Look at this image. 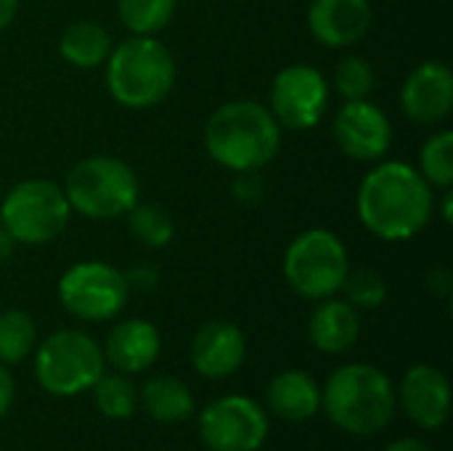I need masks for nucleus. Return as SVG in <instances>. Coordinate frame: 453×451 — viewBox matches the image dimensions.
Returning a JSON list of instances; mask_svg holds the SVG:
<instances>
[{
  "label": "nucleus",
  "instance_id": "nucleus-1",
  "mask_svg": "<svg viewBox=\"0 0 453 451\" xmlns=\"http://www.w3.org/2000/svg\"><path fill=\"white\" fill-rule=\"evenodd\" d=\"M356 213L364 229L377 239L409 242L425 231L435 213L433 186L409 162H380L358 186Z\"/></svg>",
  "mask_w": 453,
  "mask_h": 451
},
{
  "label": "nucleus",
  "instance_id": "nucleus-2",
  "mask_svg": "<svg viewBox=\"0 0 453 451\" xmlns=\"http://www.w3.org/2000/svg\"><path fill=\"white\" fill-rule=\"evenodd\" d=\"M281 125L271 109L252 98L218 106L204 125L207 154L231 173L263 170L281 149Z\"/></svg>",
  "mask_w": 453,
  "mask_h": 451
},
{
  "label": "nucleus",
  "instance_id": "nucleus-3",
  "mask_svg": "<svg viewBox=\"0 0 453 451\" xmlns=\"http://www.w3.org/2000/svg\"><path fill=\"white\" fill-rule=\"evenodd\" d=\"M321 409L350 436L382 433L398 409L395 385L372 364H345L334 369L321 391Z\"/></svg>",
  "mask_w": 453,
  "mask_h": 451
},
{
  "label": "nucleus",
  "instance_id": "nucleus-4",
  "mask_svg": "<svg viewBox=\"0 0 453 451\" xmlns=\"http://www.w3.org/2000/svg\"><path fill=\"white\" fill-rule=\"evenodd\" d=\"M109 96L127 109H151L175 88L178 66L165 43L154 35H130L106 58Z\"/></svg>",
  "mask_w": 453,
  "mask_h": 451
},
{
  "label": "nucleus",
  "instance_id": "nucleus-5",
  "mask_svg": "<svg viewBox=\"0 0 453 451\" xmlns=\"http://www.w3.org/2000/svg\"><path fill=\"white\" fill-rule=\"evenodd\" d=\"M64 194L72 213L90 221L125 218L141 194L135 170L109 154H93L80 159L64 181Z\"/></svg>",
  "mask_w": 453,
  "mask_h": 451
},
{
  "label": "nucleus",
  "instance_id": "nucleus-6",
  "mask_svg": "<svg viewBox=\"0 0 453 451\" xmlns=\"http://www.w3.org/2000/svg\"><path fill=\"white\" fill-rule=\"evenodd\" d=\"M104 372V348L82 330H58L35 351V377L45 393L58 399L90 391Z\"/></svg>",
  "mask_w": 453,
  "mask_h": 451
},
{
  "label": "nucleus",
  "instance_id": "nucleus-7",
  "mask_svg": "<svg viewBox=\"0 0 453 451\" xmlns=\"http://www.w3.org/2000/svg\"><path fill=\"white\" fill-rule=\"evenodd\" d=\"M72 218V207L58 183L48 178H27L16 183L0 205V226L16 245L40 247L58 239Z\"/></svg>",
  "mask_w": 453,
  "mask_h": 451
},
{
  "label": "nucleus",
  "instance_id": "nucleus-8",
  "mask_svg": "<svg viewBox=\"0 0 453 451\" xmlns=\"http://www.w3.org/2000/svg\"><path fill=\"white\" fill-rule=\"evenodd\" d=\"M348 271V247L329 229H308L297 234L284 253V279L305 300L337 295Z\"/></svg>",
  "mask_w": 453,
  "mask_h": 451
},
{
  "label": "nucleus",
  "instance_id": "nucleus-9",
  "mask_svg": "<svg viewBox=\"0 0 453 451\" xmlns=\"http://www.w3.org/2000/svg\"><path fill=\"white\" fill-rule=\"evenodd\" d=\"M130 298L125 271L104 260H82L58 279V300L66 314L82 322L114 319Z\"/></svg>",
  "mask_w": 453,
  "mask_h": 451
},
{
  "label": "nucleus",
  "instance_id": "nucleus-10",
  "mask_svg": "<svg viewBox=\"0 0 453 451\" xmlns=\"http://www.w3.org/2000/svg\"><path fill=\"white\" fill-rule=\"evenodd\" d=\"M329 106V80L313 64L284 66L271 85L268 109L287 130H311Z\"/></svg>",
  "mask_w": 453,
  "mask_h": 451
},
{
  "label": "nucleus",
  "instance_id": "nucleus-11",
  "mask_svg": "<svg viewBox=\"0 0 453 451\" xmlns=\"http://www.w3.org/2000/svg\"><path fill=\"white\" fill-rule=\"evenodd\" d=\"M199 439L210 451H257L268 439V415L250 396H223L199 415Z\"/></svg>",
  "mask_w": 453,
  "mask_h": 451
},
{
  "label": "nucleus",
  "instance_id": "nucleus-12",
  "mask_svg": "<svg viewBox=\"0 0 453 451\" xmlns=\"http://www.w3.org/2000/svg\"><path fill=\"white\" fill-rule=\"evenodd\" d=\"M332 136L340 152L356 162H380L393 144V125L385 109L364 101H345L332 120Z\"/></svg>",
  "mask_w": 453,
  "mask_h": 451
},
{
  "label": "nucleus",
  "instance_id": "nucleus-13",
  "mask_svg": "<svg viewBox=\"0 0 453 451\" xmlns=\"http://www.w3.org/2000/svg\"><path fill=\"white\" fill-rule=\"evenodd\" d=\"M401 109L417 125H438L453 109V72L446 61H422L401 88Z\"/></svg>",
  "mask_w": 453,
  "mask_h": 451
},
{
  "label": "nucleus",
  "instance_id": "nucleus-14",
  "mask_svg": "<svg viewBox=\"0 0 453 451\" xmlns=\"http://www.w3.org/2000/svg\"><path fill=\"white\" fill-rule=\"evenodd\" d=\"M395 399L409 420L422 431H438L449 423L451 383L446 372L433 364H414L406 369Z\"/></svg>",
  "mask_w": 453,
  "mask_h": 451
},
{
  "label": "nucleus",
  "instance_id": "nucleus-15",
  "mask_svg": "<svg viewBox=\"0 0 453 451\" xmlns=\"http://www.w3.org/2000/svg\"><path fill=\"white\" fill-rule=\"evenodd\" d=\"M247 338L231 322H207L191 340V364L207 380H223L242 369Z\"/></svg>",
  "mask_w": 453,
  "mask_h": 451
},
{
  "label": "nucleus",
  "instance_id": "nucleus-16",
  "mask_svg": "<svg viewBox=\"0 0 453 451\" xmlns=\"http://www.w3.org/2000/svg\"><path fill=\"white\" fill-rule=\"evenodd\" d=\"M372 27L369 0H313L308 8V29L326 48H348Z\"/></svg>",
  "mask_w": 453,
  "mask_h": 451
},
{
  "label": "nucleus",
  "instance_id": "nucleus-17",
  "mask_svg": "<svg viewBox=\"0 0 453 451\" xmlns=\"http://www.w3.org/2000/svg\"><path fill=\"white\" fill-rule=\"evenodd\" d=\"M101 348L106 364L114 367V372L141 375L154 367L162 351V338L157 327L146 319H122L109 330Z\"/></svg>",
  "mask_w": 453,
  "mask_h": 451
},
{
  "label": "nucleus",
  "instance_id": "nucleus-18",
  "mask_svg": "<svg viewBox=\"0 0 453 451\" xmlns=\"http://www.w3.org/2000/svg\"><path fill=\"white\" fill-rule=\"evenodd\" d=\"M361 335V316L358 311L342 298H324L311 314L308 322V338L316 351L329 356L348 354Z\"/></svg>",
  "mask_w": 453,
  "mask_h": 451
},
{
  "label": "nucleus",
  "instance_id": "nucleus-19",
  "mask_svg": "<svg viewBox=\"0 0 453 451\" xmlns=\"http://www.w3.org/2000/svg\"><path fill=\"white\" fill-rule=\"evenodd\" d=\"M268 409L284 423H308L321 409V388L303 369L279 372L265 391Z\"/></svg>",
  "mask_w": 453,
  "mask_h": 451
},
{
  "label": "nucleus",
  "instance_id": "nucleus-20",
  "mask_svg": "<svg viewBox=\"0 0 453 451\" xmlns=\"http://www.w3.org/2000/svg\"><path fill=\"white\" fill-rule=\"evenodd\" d=\"M138 404L151 420L162 425L186 423L194 415V396L188 385L170 375H157L146 380V385L138 391Z\"/></svg>",
  "mask_w": 453,
  "mask_h": 451
},
{
  "label": "nucleus",
  "instance_id": "nucleus-21",
  "mask_svg": "<svg viewBox=\"0 0 453 451\" xmlns=\"http://www.w3.org/2000/svg\"><path fill=\"white\" fill-rule=\"evenodd\" d=\"M114 43L111 35L104 24L82 19L74 21L64 29L61 40H58V53L66 64L77 66V69H96L104 66L109 53H111Z\"/></svg>",
  "mask_w": 453,
  "mask_h": 451
},
{
  "label": "nucleus",
  "instance_id": "nucleus-22",
  "mask_svg": "<svg viewBox=\"0 0 453 451\" xmlns=\"http://www.w3.org/2000/svg\"><path fill=\"white\" fill-rule=\"evenodd\" d=\"M37 343L35 319L21 308L0 311V364H21Z\"/></svg>",
  "mask_w": 453,
  "mask_h": 451
},
{
  "label": "nucleus",
  "instance_id": "nucleus-23",
  "mask_svg": "<svg viewBox=\"0 0 453 451\" xmlns=\"http://www.w3.org/2000/svg\"><path fill=\"white\" fill-rule=\"evenodd\" d=\"M90 391L98 412L109 420H130L138 409V391L122 372H104Z\"/></svg>",
  "mask_w": 453,
  "mask_h": 451
},
{
  "label": "nucleus",
  "instance_id": "nucleus-24",
  "mask_svg": "<svg viewBox=\"0 0 453 451\" xmlns=\"http://www.w3.org/2000/svg\"><path fill=\"white\" fill-rule=\"evenodd\" d=\"M178 11V0H117L119 21L133 35L162 32Z\"/></svg>",
  "mask_w": 453,
  "mask_h": 451
},
{
  "label": "nucleus",
  "instance_id": "nucleus-25",
  "mask_svg": "<svg viewBox=\"0 0 453 451\" xmlns=\"http://www.w3.org/2000/svg\"><path fill=\"white\" fill-rule=\"evenodd\" d=\"M125 218H127L130 234L143 247L159 250V247H167L175 237V221L159 205H135Z\"/></svg>",
  "mask_w": 453,
  "mask_h": 451
},
{
  "label": "nucleus",
  "instance_id": "nucleus-26",
  "mask_svg": "<svg viewBox=\"0 0 453 451\" xmlns=\"http://www.w3.org/2000/svg\"><path fill=\"white\" fill-rule=\"evenodd\" d=\"M422 178L433 189H451L453 183V133L438 130L433 133L419 149V167Z\"/></svg>",
  "mask_w": 453,
  "mask_h": 451
},
{
  "label": "nucleus",
  "instance_id": "nucleus-27",
  "mask_svg": "<svg viewBox=\"0 0 453 451\" xmlns=\"http://www.w3.org/2000/svg\"><path fill=\"white\" fill-rule=\"evenodd\" d=\"M332 85L345 101L369 98L374 85H377V74H374L372 61H366L364 56H345L334 69Z\"/></svg>",
  "mask_w": 453,
  "mask_h": 451
},
{
  "label": "nucleus",
  "instance_id": "nucleus-28",
  "mask_svg": "<svg viewBox=\"0 0 453 451\" xmlns=\"http://www.w3.org/2000/svg\"><path fill=\"white\" fill-rule=\"evenodd\" d=\"M340 292H345V300L356 311H374L388 300V282L374 268H356L348 271Z\"/></svg>",
  "mask_w": 453,
  "mask_h": 451
},
{
  "label": "nucleus",
  "instance_id": "nucleus-29",
  "mask_svg": "<svg viewBox=\"0 0 453 451\" xmlns=\"http://www.w3.org/2000/svg\"><path fill=\"white\" fill-rule=\"evenodd\" d=\"M231 194L242 205H257V202L265 199V181H263V175L257 170L236 173V178L231 183Z\"/></svg>",
  "mask_w": 453,
  "mask_h": 451
},
{
  "label": "nucleus",
  "instance_id": "nucleus-30",
  "mask_svg": "<svg viewBox=\"0 0 453 451\" xmlns=\"http://www.w3.org/2000/svg\"><path fill=\"white\" fill-rule=\"evenodd\" d=\"M125 279H127V287H130V290L151 292V290H157V284H159V271H157L154 266H135V268L125 271Z\"/></svg>",
  "mask_w": 453,
  "mask_h": 451
},
{
  "label": "nucleus",
  "instance_id": "nucleus-31",
  "mask_svg": "<svg viewBox=\"0 0 453 451\" xmlns=\"http://www.w3.org/2000/svg\"><path fill=\"white\" fill-rule=\"evenodd\" d=\"M425 284H427V290H430L435 298H449L453 290V274L446 266H438V268L427 271Z\"/></svg>",
  "mask_w": 453,
  "mask_h": 451
},
{
  "label": "nucleus",
  "instance_id": "nucleus-32",
  "mask_svg": "<svg viewBox=\"0 0 453 451\" xmlns=\"http://www.w3.org/2000/svg\"><path fill=\"white\" fill-rule=\"evenodd\" d=\"M13 396H16V385H13V377L8 372L5 364H0V420L8 415L11 404H13Z\"/></svg>",
  "mask_w": 453,
  "mask_h": 451
},
{
  "label": "nucleus",
  "instance_id": "nucleus-33",
  "mask_svg": "<svg viewBox=\"0 0 453 451\" xmlns=\"http://www.w3.org/2000/svg\"><path fill=\"white\" fill-rule=\"evenodd\" d=\"M385 451H433V447H427V444L419 441V439H398V441L388 444Z\"/></svg>",
  "mask_w": 453,
  "mask_h": 451
},
{
  "label": "nucleus",
  "instance_id": "nucleus-34",
  "mask_svg": "<svg viewBox=\"0 0 453 451\" xmlns=\"http://www.w3.org/2000/svg\"><path fill=\"white\" fill-rule=\"evenodd\" d=\"M13 253H16V242H13V237L0 226V266H5V263L13 258Z\"/></svg>",
  "mask_w": 453,
  "mask_h": 451
},
{
  "label": "nucleus",
  "instance_id": "nucleus-35",
  "mask_svg": "<svg viewBox=\"0 0 453 451\" xmlns=\"http://www.w3.org/2000/svg\"><path fill=\"white\" fill-rule=\"evenodd\" d=\"M438 215L443 218V223H453V191L451 189H443V191H441V207H438Z\"/></svg>",
  "mask_w": 453,
  "mask_h": 451
},
{
  "label": "nucleus",
  "instance_id": "nucleus-36",
  "mask_svg": "<svg viewBox=\"0 0 453 451\" xmlns=\"http://www.w3.org/2000/svg\"><path fill=\"white\" fill-rule=\"evenodd\" d=\"M16 11H19V0H0V32L13 21Z\"/></svg>",
  "mask_w": 453,
  "mask_h": 451
}]
</instances>
